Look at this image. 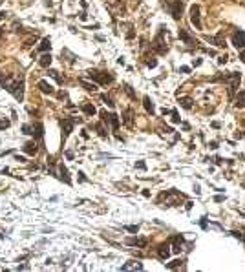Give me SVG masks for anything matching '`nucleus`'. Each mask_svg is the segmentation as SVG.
Masks as SVG:
<instances>
[{
  "mask_svg": "<svg viewBox=\"0 0 245 272\" xmlns=\"http://www.w3.org/2000/svg\"><path fill=\"white\" fill-rule=\"evenodd\" d=\"M38 64H40L42 68H49V64H51V55H49V53H44V55L38 58Z\"/></svg>",
  "mask_w": 245,
  "mask_h": 272,
  "instance_id": "nucleus-18",
  "label": "nucleus"
},
{
  "mask_svg": "<svg viewBox=\"0 0 245 272\" xmlns=\"http://www.w3.org/2000/svg\"><path fill=\"white\" fill-rule=\"evenodd\" d=\"M123 270H143V263L139 261H128L126 265H123Z\"/></svg>",
  "mask_w": 245,
  "mask_h": 272,
  "instance_id": "nucleus-14",
  "label": "nucleus"
},
{
  "mask_svg": "<svg viewBox=\"0 0 245 272\" xmlns=\"http://www.w3.org/2000/svg\"><path fill=\"white\" fill-rule=\"evenodd\" d=\"M104 121L112 124V130H113V132H117V130H119V117H117L115 113H110V115H106V119H104Z\"/></svg>",
  "mask_w": 245,
  "mask_h": 272,
  "instance_id": "nucleus-12",
  "label": "nucleus"
},
{
  "mask_svg": "<svg viewBox=\"0 0 245 272\" xmlns=\"http://www.w3.org/2000/svg\"><path fill=\"white\" fill-rule=\"evenodd\" d=\"M5 128H9V121L0 119V130H5Z\"/></svg>",
  "mask_w": 245,
  "mask_h": 272,
  "instance_id": "nucleus-35",
  "label": "nucleus"
},
{
  "mask_svg": "<svg viewBox=\"0 0 245 272\" xmlns=\"http://www.w3.org/2000/svg\"><path fill=\"white\" fill-rule=\"evenodd\" d=\"M227 62V55H223V57H220V64H225Z\"/></svg>",
  "mask_w": 245,
  "mask_h": 272,
  "instance_id": "nucleus-42",
  "label": "nucleus"
},
{
  "mask_svg": "<svg viewBox=\"0 0 245 272\" xmlns=\"http://www.w3.org/2000/svg\"><path fill=\"white\" fill-rule=\"evenodd\" d=\"M157 256L161 260H168V256H170V243H161L159 249H157Z\"/></svg>",
  "mask_w": 245,
  "mask_h": 272,
  "instance_id": "nucleus-8",
  "label": "nucleus"
},
{
  "mask_svg": "<svg viewBox=\"0 0 245 272\" xmlns=\"http://www.w3.org/2000/svg\"><path fill=\"white\" fill-rule=\"evenodd\" d=\"M124 90H126V93H128L132 99H135V93H134V90H132V86H130V84H124Z\"/></svg>",
  "mask_w": 245,
  "mask_h": 272,
  "instance_id": "nucleus-29",
  "label": "nucleus"
},
{
  "mask_svg": "<svg viewBox=\"0 0 245 272\" xmlns=\"http://www.w3.org/2000/svg\"><path fill=\"white\" fill-rule=\"evenodd\" d=\"M42 133H44V128H42V124H40V122H38L37 126H33V135L42 137Z\"/></svg>",
  "mask_w": 245,
  "mask_h": 272,
  "instance_id": "nucleus-27",
  "label": "nucleus"
},
{
  "mask_svg": "<svg viewBox=\"0 0 245 272\" xmlns=\"http://www.w3.org/2000/svg\"><path fill=\"white\" fill-rule=\"evenodd\" d=\"M146 66H148V68H156V66H157V60H156V58H148V60H146Z\"/></svg>",
  "mask_w": 245,
  "mask_h": 272,
  "instance_id": "nucleus-34",
  "label": "nucleus"
},
{
  "mask_svg": "<svg viewBox=\"0 0 245 272\" xmlns=\"http://www.w3.org/2000/svg\"><path fill=\"white\" fill-rule=\"evenodd\" d=\"M38 90H40L42 93H46V95H53V93H55V88H53L49 82H46V80H38Z\"/></svg>",
  "mask_w": 245,
  "mask_h": 272,
  "instance_id": "nucleus-9",
  "label": "nucleus"
},
{
  "mask_svg": "<svg viewBox=\"0 0 245 272\" xmlns=\"http://www.w3.org/2000/svg\"><path fill=\"white\" fill-rule=\"evenodd\" d=\"M88 77L93 79V80H97L99 84H110V82L113 80V77H112L110 73H106V71H97V69H90V71H88Z\"/></svg>",
  "mask_w": 245,
  "mask_h": 272,
  "instance_id": "nucleus-2",
  "label": "nucleus"
},
{
  "mask_svg": "<svg viewBox=\"0 0 245 272\" xmlns=\"http://www.w3.org/2000/svg\"><path fill=\"white\" fill-rule=\"evenodd\" d=\"M170 13L176 20L181 18V13H183V0H174L172 2V7H170Z\"/></svg>",
  "mask_w": 245,
  "mask_h": 272,
  "instance_id": "nucleus-6",
  "label": "nucleus"
},
{
  "mask_svg": "<svg viewBox=\"0 0 245 272\" xmlns=\"http://www.w3.org/2000/svg\"><path fill=\"white\" fill-rule=\"evenodd\" d=\"M179 104H181L185 110H192V106H194L192 99H189V97H183V99H179Z\"/></svg>",
  "mask_w": 245,
  "mask_h": 272,
  "instance_id": "nucleus-22",
  "label": "nucleus"
},
{
  "mask_svg": "<svg viewBox=\"0 0 245 272\" xmlns=\"http://www.w3.org/2000/svg\"><path fill=\"white\" fill-rule=\"evenodd\" d=\"M172 241H174V247H172V250H174L176 254H179V252H181V247H183V238H181V236H176Z\"/></svg>",
  "mask_w": 245,
  "mask_h": 272,
  "instance_id": "nucleus-17",
  "label": "nucleus"
},
{
  "mask_svg": "<svg viewBox=\"0 0 245 272\" xmlns=\"http://www.w3.org/2000/svg\"><path fill=\"white\" fill-rule=\"evenodd\" d=\"M207 40L212 42V44H216V46H220V48L225 46V40H223V35H222V33H218L216 37H207Z\"/></svg>",
  "mask_w": 245,
  "mask_h": 272,
  "instance_id": "nucleus-16",
  "label": "nucleus"
},
{
  "mask_svg": "<svg viewBox=\"0 0 245 272\" xmlns=\"http://www.w3.org/2000/svg\"><path fill=\"white\" fill-rule=\"evenodd\" d=\"M163 31H165V27H161V31H159V35L154 38V49L159 53V55H165L167 51H168V46L165 44V38H163Z\"/></svg>",
  "mask_w": 245,
  "mask_h": 272,
  "instance_id": "nucleus-3",
  "label": "nucleus"
},
{
  "mask_svg": "<svg viewBox=\"0 0 245 272\" xmlns=\"http://www.w3.org/2000/svg\"><path fill=\"white\" fill-rule=\"evenodd\" d=\"M24 152H26L27 155H35V154L38 152L37 143H33V141H31V143H26V144H24Z\"/></svg>",
  "mask_w": 245,
  "mask_h": 272,
  "instance_id": "nucleus-15",
  "label": "nucleus"
},
{
  "mask_svg": "<svg viewBox=\"0 0 245 272\" xmlns=\"http://www.w3.org/2000/svg\"><path fill=\"white\" fill-rule=\"evenodd\" d=\"M201 64V58H194V66H200Z\"/></svg>",
  "mask_w": 245,
  "mask_h": 272,
  "instance_id": "nucleus-47",
  "label": "nucleus"
},
{
  "mask_svg": "<svg viewBox=\"0 0 245 272\" xmlns=\"http://www.w3.org/2000/svg\"><path fill=\"white\" fill-rule=\"evenodd\" d=\"M79 181H88V179L84 177V174H82V172H79Z\"/></svg>",
  "mask_w": 245,
  "mask_h": 272,
  "instance_id": "nucleus-44",
  "label": "nucleus"
},
{
  "mask_svg": "<svg viewBox=\"0 0 245 272\" xmlns=\"http://www.w3.org/2000/svg\"><path fill=\"white\" fill-rule=\"evenodd\" d=\"M2 2H4V0H0V5H2Z\"/></svg>",
  "mask_w": 245,
  "mask_h": 272,
  "instance_id": "nucleus-50",
  "label": "nucleus"
},
{
  "mask_svg": "<svg viewBox=\"0 0 245 272\" xmlns=\"http://www.w3.org/2000/svg\"><path fill=\"white\" fill-rule=\"evenodd\" d=\"M123 122L128 126V128H132L134 126V110H124V113H123Z\"/></svg>",
  "mask_w": 245,
  "mask_h": 272,
  "instance_id": "nucleus-10",
  "label": "nucleus"
},
{
  "mask_svg": "<svg viewBox=\"0 0 245 272\" xmlns=\"http://www.w3.org/2000/svg\"><path fill=\"white\" fill-rule=\"evenodd\" d=\"M4 82H5V77H4V73H0V86H2Z\"/></svg>",
  "mask_w": 245,
  "mask_h": 272,
  "instance_id": "nucleus-46",
  "label": "nucleus"
},
{
  "mask_svg": "<svg viewBox=\"0 0 245 272\" xmlns=\"http://www.w3.org/2000/svg\"><path fill=\"white\" fill-rule=\"evenodd\" d=\"M200 225H201V227H203V228H207V221H205V217H203V219H201V221H200Z\"/></svg>",
  "mask_w": 245,
  "mask_h": 272,
  "instance_id": "nucleus-45",
  "label": "nucleus"
},
{
  "mask_svg": "<svg viewBox=\"0 0 245 272\" xmlns=\"http://www.w3.org/2000/svg\"><path fill=\"white\" fill-rule=\"evenodd\" d=\"M59 172H60V179L64 181V183H71V179H70V174H68V168L64 166V164H60V168H59Z\"/></svg>",
  "mask_w": 245,
  "mask_h": 272,
  "instance_id": "nucleus-20",
  "label": "nucleus"
},
{
  "mask_svg": "<svg viewBox=\"0 0 245 272\" xmlns=\"http://www.w3.org/2000/svg\"><path fill=\"white\" fill-rule=\"evenodd\" d=\"M22 132L27 133V135H31V133H33V128H31L29 124H24V126H22Z\"/></svg>",
  "mask_w": 245,
  "mask_h": 272,
  "instance_id": "nucleus-33",
  "label": "nucleus"
},
{
  "mask_svg": "<svg viewBox=\"0 0 245 272\" xmlns=\"http://www.w3.org/2000/svg\"><path fill=\"white\" fill-rule=\"evenodd\" d=\"M236 106L238 108H245V91H240L236 97Z\"/></svg>",
  "mask_w": 245,
  "mask_h": 272,
  "instance_id": "nucleus-24",
  "label": "nucleus"
},
{
  "mask_svg": "<svg viewBox=\"0 0 245 272\" xmlns=\"http://www.w3.org/2000/svg\"><path fill=\"white\" fill-rule=\"evenodd\" d=\"M179 38H181V40H185L189 46H196V44H198V40H196L194 37H190L185 29H179Z\"/></svg>",
  "mask_w": 245,
  "mask_h": 272,
  "instance_id": "nucleus-11",
  "label": "nucleus"
},
{
  "mask_svg": "<svg viewBox=\"0 0 245 272\" xmlns=\"http://www.w3.org/2000/svg\"><path fill=\"white\" fill-rule=\"evenodd\" d=\"M5 90L16 99V101H20L22 102V99H24V79L22 77H16V79H7L5 82Z\"/></svg>",
  "mask_w": 245,
  "mask_h": 272,
  "instance_id": "nucleus-1",
  "label": "nucleus"
},
{
  "mask_svg": "<svg viewBox=\"0 0 245 272\" xmlns=\"http://www.w3.org/2000/svg\"><path fill=\"white\" fill-rule=\"evenodd\" d=\"M0 37H2V31H0Z\"/></svg>",
  "mask_w": 245,
  "mask_h": 272,
  "instance_id": "nucleus-51",
  "label": "nucleus"
},
{
  "mask_svg": "<svg viewBox=\"0 0 245 272\" xmlns=\"http://www.w3.org/2000/svg\"><path fill=\"white\" fill-rule=\"evenodd\" d=\"M234 238H238V239H242V241H245V234H242V232H238V230H232L231 232Z\"/></svg>",
  "mask_w": 245,
  "mask_h": 272,
  "instance_id": "nucleus-31",
  "label": "nucleus"
},
{
  "mask_svg": "<svg viewBox=\"0 0 245 272\" xmlns=\"http://www.w3.org/2000/svg\"><path fill=\"white\" fill-rule=\"evenodd\" d=\"M75 122H77V119H62V121H60V126H62V137H64V139L71 133Z\"/></svg>",
  "mask_w": 245,
  "mask_h": 272,
  "instance_id": "nucleus-4",
  "label": "nucleus"
},
{
  "mask_svg": "<svg viewBox=\"0 0 245 272\" xmlns=\"http://www.w3.org/2000/svg\"><path fill=\"white\" fill-rule=\"evenodd\" d=\"M95 128H97V132H99L101 137H106V130L103 128V124H95Z\"/></svg>",
  "mask_w": 245,
  "mask_h": 272,
  "instance_id": "nucleus-30",
  "label": "nucleus"
},
{
  "mask_svg": "<svg viewBox=\"0 0 245 272\" xmlns=\"http://www.w3.org/2000/svg\"><path fill=\"white\" fill-rule=\"evenodd\" d=\"M214 201H216V203H222V201H225V197H223V196H216Z\"/></svg>",
  "mask_w": 245,
  "mask_h": 272,
  "instance_id": "nucleus-40",
  "label": "nucleus"
},
{
  "mask_svg": "<svg viewBox=\"0 0 245 272\" xmlns=\"http://www.w3.org/2000/svg\"><path fill=\"white\" fill-rule=\"evenodd\" d=\"M181 260H176V261H172V263H167V269H178V267H181Z\"/></svg>",
  "mask_w": 245,
  "mask_h": 272,
  "instance_id": "nucleus-28",
  "label": "nucleus"
},
{
  "mask_svg": "<svg viewBox=\"0 0 245 272\" xmlns=\"http://www.w3.org/2000/svg\"><path fill=\"white\" fill-rule=\"evenodd\" d=\"M181 71H183V73H189V71H190V68H189V66H181Z\"/></svg>",
  "mask_w": 245,
  "mask_h": 272,
  "instance_id": "nucleus-43",
  "label": "nucleus"
},
{
  "mask_svg": "<svg viewBox=\"0 0 245 272\" xmlns=\"http://www.w3.org/2000/svg\"><path fill=\"white\" fill-rule=\"evenodd\" d=\"M134 37H135V31H134V29H130V31L126 33V38H134Z\"/></svg>",
  "mask_w": 245,
  "mask_h": 272,
  "instance_id": "nucleus-39",
  "label": "nucleus"
},
{
  "mask_svg": "<svg viewBox=\"0 0 245 272\" xmlns=\"http://www.w3.org/2000/svg\"><path fill=\"white\" fill-rule=\"evenodd\" d=\"M232 44L238 48V49H243L245 48V31H236L234 35H232Z\"/></svg>",
  "mask_w": 245,
  "mask_h": 272,
  "instance_id": "nucleus-7",
  "label": "nucleus"
},
{
  "mask_svg": "<svg viewBox=\"0 0 245 272\" xmlns=\"http://www.w3.org/2000/svg\"><path fill=\"white\" fill-rule=\"evenodd\" d=\"M82 111H84L86 115H95V113H97V110H95L93 104H84V106H82Z\"/></svg>",
  "mask_w": 245,
  "mask_h": 272,
  "instance_id": "nucleus-23",
  "label": "nucleus"
},
{
  "mask_svg": "<svg viewBox=\"0 0 245 272\" xmlns=\"http://www.w3.org/2000/svg\"><path fill=\"white\" fill-rule=\"evenodd\" d=\"M79 82H81V84H82V86H84V88H86V90H88V91H95V90H97V84H95V82H93V84H92V82H86V80H84V79H81V80H79Z\"/></svg>",
  "mask_w": 245,
  "mask_h": 272,
  "instance_id": "nucleus-25",
  "label": "nucleus"
},
{
  "mask_svg": "<svg viewBox=\"0 0 245 272\" xmlns=\"http://www.w3.org/2000/svg\"><path fill=\"white\" fill-rule=\"evenodd\" d=\"M146 239H143V238H130V239H126V245H132V247H146Z\"/></svg>",
  "mask_w": 245,
  "mask_h": 272,
  "instance_id": "nucleus-13",
  "label": "nucleus"
},
{
  "mask_svg": "<svg viewBox=\"0 0 245 272\" xmlns=\"http://www.w3.org/2000/svg\"><path fill=\"white\" fill-rule=\"evenodd\" d=\"M101 99H103V102H104V104H108V106H113V101H112L108 95H103Z\"/></svg>",
  "mask_w": 245,
  "mask_h": 272,
  "instance_id": "nucleus-32",
  "label": "nucleus"
},
{
  "mask_svg": "<svg viewBox=\"0 0 245 272\" xmlns=\"http://www.w3.org/2000/svg\"><path fill=\"white\" fill-rule=\"evenodd\" d=\"M240 60H242V62L245 64V51H243V49L240 51Z\"/></svg>",
  "mask_w": 245,
  "mask_h": 272,
  "instance_id": "nucleus-41",
  "label": "nucleus"
},
{
  "mask_svg": "<svg viewBox=\"0 0 245 272\" xmlns=\"http://www.w3.org/2000/svg\"><path fill=\"white\" fill-rule=\"evenodd\" d=\"M190 22H192V26H196V29H201L200 7H198V5H192V7H190Z\"/></svg>",
  "mask_w": 245,
  "mask_h": 272,
  "instance_id": "nucleus-5",
  "label": "nucleus"
},
{
  "mask_svg": "<svg viewBox=\"0 0 245 272\" xmlns=\"http://www.w3.org/2000/svg\"><path fill=\"white\" fill-rule=\"evenodd\" d=\"M135 168H139V170H145V168H146V164H145L143 161H139V163H135Z\"/></svg>",
  "mask_w": 245,
  "mask_h": 272,
  "instance_id": "nucleus-38",
  "label": "nucleus"
},
{
  "mask_svg": "<svg viewBox=\"0 0 245 272\" xmlns=\"http://www.w3.org/2000/svg\"><path fill=\"white\" fill-rule=\"evenodd\" d=\"M220 126H222V124H220L218 121H214V122H212V128H220Z\"/></svg>",
  "mask_w": 245,
  "mask_h": 272,
  "instance_id": "nucleus-48",
  "label": "nucleus"
},
{
  "mask_svg": "<svg viewBox=\"0 0 245 272\" xmlns=\"http://www.w3.org/2000/svg\"><path fill=\"white\" fill-rule=\"evenodd\" d=\"M48 75H51V77H53L59 84H62V82H64V79H62V77L59 75V71H55V69H49V71H48Z\"/></svg>",
  "mask_w": 245,
  "mask_h": 272,
  "instance_id": "nucleus-26",
  "label": "nucleus"
},
{
  "mask_svg": "<svg viewBox=\"0 0 245 272\" xmlns=\"http://www.w3.org/2000/svg\"><path fill=\"white\" fill-rule=\"evenodd\" d=\"M5 15H7V13H4V11H0V20H4V18H5Z\"/></svg>",
  "mask_w": 245,
  "mask_h": 272,
  "instance_id": "nucleus-49",
  "label": "nucleus"
},
{
  "mask_svg": "<svg viewBox=\"0 0 245 272\" xmlns=\"http://www.w3.org/2000/svg\"><path fill=\"white\" fill-rule=\"evenodd\" d=\"M172 121H174V122H181V119H179L178 111H172Z\"/></svg>",
  "mask_w": 245,
  "mask_h": 272,
  "instance_id": "nucleus-37",
  "label": "nucleus"
},
{
  "mask_svg": "<svg viewBox=\"0 0 245 272\" xmlns=\"http://www.w3.org/2000/svg\"><path fill=\"white\" fill-rule=\"evenodd\" d=\"M49 48H51V40H49V38H42V42H40V46H38V51L46 53Z\"/></svg>",
  "mask_w": 245,
  "mask_h": 272,
  "instance_id": "nucleus-21",
  "label": "nucleus"
},
{
  "mask_svg": "<svg viewBox=\"0 0 245 272\" xmlns=\"http://www.w3.org/2000/svg\"><path fill=\"white\" fill-rule=\"evenodd\" d=\"M124 228H126L128 232H137V230H139V227H137V225H128V227H124Z\"/></svg>",
  "mask_w": 245,
  "mask_h": 272,
  "instance_id": "nucleus-36",
  "label": "nucleus"
},
{
  "mask_svg": "<svg viewBox=\"0 0 245 272\" xmlns=\"http://www.w3.org/2000/svg\"><path fill=\"white\" fill-rule=\"evenodd\" d=\"M143 106H145V110L150 113V115H154V104H152V101H150V97H143Z\"/></svg>",
  "mask_w": 245,
  "mask_h": 272,
  "instance_id": "nucleus-19",
  "label": "nucleus"
}]
</instances>
